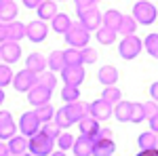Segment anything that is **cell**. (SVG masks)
Returning a JSON list of instances; mask_svg holds the SVG:
<instances>
[{
  "label": "cell",
  "mask_w": 158,
  "mask_h": 156,
  "mask_svg": "<svg viewBox=\"0 0 158 156\" xmlns=\"http://www.w3.org/2000/svg\"><path fill=\"white\" fill-rule=\"evenodd\" d=\"M55 148V139L47 137L42 131H38L36 135L27 137V152L32 156H51Z\"/></svg>",
  "instance_id": "1"
},
{
  "label": "cell",
  "mask_w": 158,
  "mask_h": 156,
  "mask_svg": "<svg viewBox=\"0 0 158 156\" xmlns=\"http://www.w3.org/2000/svg\"><path fill=\"white\" fill-rule=\"evenodd\" d=\"M158 17L156 6L148 0H137V4L133 6V19L141 25H152Z\"/></svg>",
  "instance_id": "2"
},
{
  "label": "cell",
  "mask_w": 158,
  "mask_h": 156,
  "mask_svg": "<svg viewBox=\"0 0 158 156\" xmlns=\"http://www.w3.org/2000/svg\"><path fill=\"white\" fill-rule=\"evenodd\" d=\"M141 48H143V42H141V38L131 34V36H124L120 40V44H118V53H120L122 59H135L139 53H141Z\"/></svg>",
  "instance_id": "3"
},
{
  "label": "cell",
  "mask_w": 158,
  "mask_h": 156,
  "mask_svg": "<svg viewBox=\"0 0 158 156\" xmlns=\"http://www.w3.org/2000/svg\"><path fill=\"white\" fill-rule=\"evenodd\" d=\"M78 13V23L85 27L86 32H97L101 27V15L97 6H91V9H85V11H76Z\"/></svg>",
  "instance_id": "4"
},
{
  "label": "cell",
  "mask_w": 158,
  "mask_h": 156,
  "mask_svg": "<svg viewBox=\"0 0 158 156\" xmlns=\"http://www.w3.org/2000/svg\"><path fill=\"white\" fill-rule=\"evenodd\" d=\"M63 36H65V42L72 48H85L86 44H89V38H91L89 32H86L82 25L74 23V21H72V25H70V30H68Z\"/></svg>",
  "instance_id": "5"
},
{
  "label": "cell",
  "mask_w": 158,
  "mask_h": 156,
  "mask_svg": "<svg viewBox=\"0 0 158 156\" xmlns=\"http://www.w3.org/2000/svg\"><path fill=\"white\" fill-rule=\"evenodd\" d=\"M40 127H42V122L38 120L36 112H23L21 114V118H19V131L23 137H32V135H36L40 131Z\"/></svg>",
  "instance_id": "6"
},
{
  "label": "cell",
  "mask_w": 158,
  "mask_h": 156,
  "mask_svg": "<svg viewBox=\"0 0 158 156\" xmlns=\"http://www.w3.org/2000/svg\"><path fill=\"white\" fill-rule=\"evenodd\" d=\"M85 65H65L61 70V78L68 86H80L85 80Z\"/></svg>",
  "instance_id": "7"
},
{
  "label": "cell",
  "mask_w": 158,
  "mask_h": 156,
  "mask_svg": "<svg viewBox=\"0 0 158 156\" xmlns=\"http://www.w3.org/2000/svg\"><path fill=\"white\" fill-rule=\"evenodd\" d=\"M19 57H21V47H19V42L6 40V42H2V44H0V59L4 61L6 65L17 63Z\"/></svg>",
  "instance_id": "8"
},
{
  "label": "cell",
  "mask_w": 158,
  "mask_h": 156,
  "mask_svg": "<svg viewBox=\"0 0 158 156\" xmlns=\"http://www.w3.org/2000/svg\"><path fill=\"white\" fill-rule=\"evenodd\" d=\"M86 114L93 116L95 120H108L112 116V106L106 103L103 99H95V101L86 103Z\"/></svg>",
  "instance_id": "9"
},
{
  "label": "cell",
  "mask_w": 158,
  "mask_h": 156,
  "mask_svg": "<svg viewBox=\"0 0 158 156\" xmlns=\"http://www.w3.org/2000/svg\"><path fill=\"white\" fill-rule=\"evenodd\" d=\"M51 95H53V89H47V86H42V84H36V86H32V89L27 91V101L38 108V106L49 103Z\"/></svg>",
  "instance_id": "10"
},
{
  "label": "cell",
  "mask_w": 158,
  "mask_h": 156,
  "mask_svg": "<svg viewBox=\"0 0 158 156\" xmlns=\"http://www.w3.org/2000/svg\"><path fill=\"white\" fill-rule=\"evenodd\" d=\"M38 80H36V74L27 72V70H23V72H17L15 76H13V86L19 91V93H27L32 86H36Z\"/></svg>",
  "instance_id": "11"
},
{
  "label": "cell",
  "mask_w": 158,
  "mask_h": 156,
  "mask_svg": "<svg viewBox=\"0 0 158 156\" xmlns=\"http://www.w3.org/2000/svg\"><path fill=\"white\" fill-rule=\"evenodd\" d=\"M47 34H49V27H47V23L44 21H30V23L25 25V36L30 38L32 42H42L44 38H47Z\"/></svg>",
  "instance_id": "12"
},
{
  "label": "cell",
  "mask_w": 158,
  "mask_h": 156,
  "mask_svg": "<svg viewBox=\"0 0 158 156\" xmlns=\"http://www.w3.org/2000/svg\"><path fill=\"white\" fill-rule=\"evenodd\" d=\"M17 131V124H15V120H13L11 112H6V110H0V139L4 141H9L13 135Z\"/></svg>",
  "instance_id": "13"
},
{
  "label": "cell",
  "mask_w": 158,
  "mask_h": 156,
  "mask_svg": "<svg viewBox=\"0 0 158 156\" xmlns=\"http://www.w3.org/2000/svg\"><path fill=\"white\" fill-rule=\"evenodd\" d=\"M63 114H65V118L70 120V124H76V122L86 114V103L80 101V99H78V101H72V103L63 106Z\"/></svg>",
  "instance_id": "14"
},
{
  "label": "cell",
  "mask_w": 158,
  "mask_h": 156,
  "mask_svg": "<svg viewBox=\"0 0 158 156\" xmlns=\"http://www.w3.org/2000/svg\"><path fill=\"white\" fill-rule=\"evenodd\" d=\"M78 129H80V135H85V137H91V139H93V137L99 133L101 127H99V120H95L93 116L85 114L82 118L78 120Z\"/></svg>",
  "instance_id": "15"
},
{
  "label": "cell",
  "mask_w": 158,
  "mask_h": 156,
  "mask_svg": "<svg viewBox=\"0 0 158 156\" xmlns=\"http://www.w3.org/2000/svg\"><path fill=\"white\" fill-rule=\"evenodd\" d=\"M116 150L114 139H103V137H93V156H112Z\"/></svg>",
  "instance_id": "16"
},
{
  "label": "cell",
  "mask_w": 158,
  "mask_h": 156,
  "mask_svg": "<svg viewBox=\"0 0 158 156\" xmlns=\"http://www.w3.org/2000/svg\"><path fill=\"white\" fill-rule=\"evenodd\" d=\"M17 15H19V9H17V4H15V0H4V2H0V23H11L17 19Z\"/></svg>",
  "instance_id": "17"
},
{
  "label": "cell",
  "mask_w": 158,
  "mask_h": 156,
  "mask_svg": "<svg viewBox=\"0 0 158 156\" xmlns=\"http://www.w3.org/2000/svg\"><path fill=\"white\" fill-rule=\"evenodd\" d=\"M44 68H47V59H44V55H40V53H32V55H27V59H25V70L32 74H40L44 72Z\"/></svg>",
  "instance_id": "18"
},
{
  "label": "cell",
  "mask_w": 158,
  "mask_h": 156,
  "mask_svg": "<svg viewBox=\"0 0 158 156\" xmlns=\"http://www.w3.org/2000/svg\"><path fill=\"white\" fill-rule=\"evenodd\" d=\"M6 145H9L11 156H23V154H27V137H23V135H13L11 139L6 141Z\"/></svg>",
  "instance_id": "19"
},
{
  "label": "cell",
  "mask_w": 158,
  "mask_h": 156,
  "mask_svg": "<svg viewBox=\"0 0 158 156\" xmlns=\"http://www.w3.org/2000/svg\"><path fill=\"white\" fill-rule=\"evenodd\" d=\"M74 156H93V139L80 135L78 139H74Z\"/></svg>",
  "instance_id": "20"
},
{
  "label": "cell",
  "mask_w": 158,
  "mask_h": 156,
  "mask_svg": "<svg viewBox=\"0 0 158 156\" xmlns=\"http://www.w3.org/2000/svg\"><path fill=\"white\" fill-rule=\"evenodd\" d=\"M36 11H38V19L40 21H51L57 15V4H55V0H42L36 6Z\"/></svg>",
  "instance_id": "21"
},
{
  "label": "cell",
  "mask_w": 158,
  "mask_h": 156,
  "mask_svg": "<svg viewBox=\"0 0 158 156\" xmlns=\"http://www.w3.org/2000/svg\"><path fill=\"white\" fill-rule=\"evenodd\" d=\"M120 21H122V13L120 11L110 9V11H106L103 15H101V25H106V27H110V30H114L116 34H118V25H120Z\"/></svg>",
  "instance_id": "22"
},
{
  "label": "cell",
  "mask_w": 158,
  "mask_h": 156,
  "mask_svg": "<svg viewBox=\"0 0 158 156\" xmlns=\"http://www.w3.org/2000/svg\"><path fill=\"white\" fill-rule=\"evenodd\" d=\"M99 82L106 84V86H114V84L118 82V70L114 68V65H103L97 74Z\"/></svg>",
  "instance_id": "23"
},
{
  "label": "cell",
  "mask_w": 158,
  "mask_h": 156,
  "mask_svg": "<svg viewBox=\"0 0 158 156\" xmlns=\"http://www.w3.org/2000/svg\"><path fill=\"white\" fill-rule=\"evenodd\" d=\"M6 34H9V40L19 42L21 38H25V25L21 21H11L6 23Z\"/></svg>",
  "instance_id": "24"
},
{
  "label": "cell",
  "mask_w": 158,
  "mask_h": 156,
  "mask_svg": "<svg viewBox=\"0 0 158 156\" xmlns=\"http://www.w3.org/2000/svg\"><path fill=\"white\" fill-rule=\"evenodd\" d=\"M137 144H139L141 150H158V135L152 133V131L141 133L139 139H137Z\"/></svg>",
  "instance_id": "25"
},
{
  "label": "cell",
  "mask_w": 158,
  "mask_h": 156,
  "mask_svg": "<svg viewBox=\"0 0 158 156\" xmlns=\"http://www.w3.org/2000/svg\"><path fill=\"white\" fill-rule=\"evenodd\" d=\"M53 30L57 32V34H65L68 30H70V25H72V21H70V17L65 15V13H57L53 19Z\"/></svg>",
  "instance_id": "26"
},
{
  "label": "cell",
  "mask_w": 158,
  "mask_h": 156,
  "mask_svg": "<svg viewBox=\"0 0 158 156\" xmlns=\"http://www.w3.org/2000/svg\"><path fill=\"white\" fill-rule=\"evenodd\" d=\"M137 25L139 23L133 19V15H122V21H120V25H118V34H122V36H131V34H135Z\"/></svg>",
  "instance_id": "27"
},
{
  "label": "cell",
  "mask_w": 158,
  "mask_h": 156,
  "mask_svg": "<svg viewBox=\"0 0 158 156\" xmlns=\"http://www.w3.org/2000/svg\"><path fill=\"white\" fill-rule=\"evenodd\" d=\"M47 68H51L53 72H61L65 68V63H63V51H53L51 53L49 59H47Z\"/></svg>",
  "instance_id": "28"
},
{
  "label": "cell",
  "mask_w": 158,
  "mask_h": 156,
  "mask_svg": "<svg viewBox=\"0 0 158 156\" xmlns=\"http://www.w3.org/2000/svg\"><path fill=\"white\" fill-rule=\"evenodd\" d=\"M114 116L120 120V122H129V116H131V101H118L114 106Z\"/></svg>",
  "instance_id": "29"
},
{
  "label": "cell",
  "mask_w": 158,
  "mask_h": 156,
  "mask_svg": "<svg viewBox=\"0 0 158 156\" xmlns=\"http://www.w3.org/2000/svg\"><path fill=\"white\" fill-rule=\"evenodd\" d=\"M120 97H122V93H120V89H116V84L114 86H106L103 93H101V99L106 103H110V106H116L120 101Z\"/></svg>",
  "instance_id": "30"
},
{
  "label": "cell",
  "mask_w": 158,
  "mask_h": 156,
  "mask_svg": "<svg viewBox=\"0 0 158 156\" xmlns=\"http://www.w3.org/2000/svg\"><path fill=\"white\" fill-rule=\"evenodd\" d=\"M63 63L65 65H82V59H80V48H65L63 51Z\"/></svg>",
  "instance_id": "31"
},
{
  "label": "cell",
  "mask_w": 158,
  "mask_h": 156,
  "mask_svg": "<svg viewBox=\"0 0 158 156\" xmlns=\"http://www.w3.org/2000/svg\"><path fill=\"white\" fill-rule=\"evenodd\" d=\"M95 38H97L101 44H112V42L116 40V32L110 30V27H106V25H101L97 32H95Z\"/></svg>",
  "instance_id": "32"
},
{
  "label": "cell",
  "mask_w": 158,
  "mask_h": 156,
  "mask_svg": "<svg viewBox=\"0 0 158 156\" xmlns=\"http://www.w3.org/2000/svg\"><path fill=\"white\" fill-rule=\"evenodd\" d=\"M34 112H36V116H38V120H40V122H51V120H53V116H55V110H53V106H51V103L38 106Z\"/></svg>",
  "instance_id": "33"
},
{
  "label": "cell",
  "mask_w": 158,
  "mask_h": 156,
  "mask_svg": "<svg viewBox=\"0 0 158 156\" xmlns=\"http://www.w3.org/2000/svg\"><path fill=\"white\" fill-rule=\"evenodd\" d=\"M61 99L65 101V103H72V101H78L80 99V89L78 86H63L61 89Z\"/></svg>",
  "instance_id": "34"
},
{
  "label": "cell",
  "mask_w": 158,
  "mask_h": 156,
  "mask_svg": "<svg viewBox=\"0 0 158 156\" xmlns=\"http://www.w3.org/2000/svg\"><path fill=\"white\" fill-rule=\"evenodd\" d=\"M146 120V114H143V103H137V101H131V116H129V122H141Z\"/></svg>",
  "instance_id": "35"
},
{
  "label": "cell",
  "mask_w": 158,
  "mask_h": 156,
  "mask_svg": "<svg viewBox=\"0 0 158 156\" xmlns=\"http://www.w3.org/2000/svg\"><path fill=\"white\" fill-rule=\"evenodd\" d=\"M38 84H42V86H47V89H55L57 86V78H55V74L53 72H40L36 76Z\"/></svg>",
  "instance_id": "36"
},
{
  "label": "cell",
  "mask_w": 158,
  "mask_h": 156,
  "mask_svg": "<svg viewBox=\"0 0 158 156\" xmlns=\"http://www.w3.org/2000/svg\"><path fill=\"white\" fill-rule=\"evenodd\" d=\"M13 82V72H11V65L6 63H0V89L9 86Z\"/></svg>",
  "instance_id": "37"
},
{
  "label": "cell",
  "mask_w": 158,
  "mask_h": 156,
  "mask_svg": "<svg viewBox=\"0 0 158 156\" xmlns=\"http://www.w3.org/2000/svg\"><path fill=\"white\" fill-rule=\"evenodd\" d=\"M40 131L44 133L47 137H51V139H57V137L61 135V129L57 127V124H55V122H53V120H51V122H42Z\"/></svg>",
  "instance_id": "38"
},
{
  "label": "cell",
  "mask_w": 158,
  "mask_h": 156,
  "mask_svg": "<svg viewBox=\"0 0 158 156\" xmlns=\"http://www.w3.org/2000/svg\"><path fill=\"white\" fill-rule=\"evenodd\" d=\"M146 51L154 57V59H158V34L146 36Z\"/></svg>",
  "instance_id": "39"
},
{
  "label": "cell",
  "mask_w": 158,
  "mask_h": 156,
  "mask_svg": "<svg viewBox=\"0 0 158 156\" xmlns=\"http://www.w3.org/2000/svg\"><path fill=\"white\" fill-rule=\"evenodd\" d=\"M80 59H82V65H86V63H95V61H97V51L91 48V47L80 48Z\"/></svg>",
  "instance_id": "40"
},
{
  "label": "cell",
  "mask_w": 158,
  "mask_h": 156,
  "mask_svg": "<svg viewBox=\"0 0 158 156\" xmlns=\"http://www.w3.org/2000/svg\"><path fill=\"white\" fill-rule=\"evenodd\" d=\"M57 141V145H59V150L61 152H65V150H72V145H74V137L70 135V133H61L59 137L55 139Z\"/></svg>",
  "instance_id": "41"
},
{
  "label": "cell",
  "mask_w": 158,
  "mask_h": 156,
  "mask_svg": "<svg viewBox=\"0 0 158 156\" xmlns=\"http://www.w3.org/2000/svg\"><path fill=\"white\" fill-rule=\"evenodd\" d=\"M143 114H146L148 120L152 118V116H156L158 114V103L156 101H146V103H143Z\"/></svg>",
  "instance_id": "42"
},
{
  "label": "cell",
  "mask_w": 158,
  "mask_h": 156,
  "mask_svg": "<svg viewBox=\"0 0 158 156\" xmlns=\"http://www.w3.org/2000/svg\"><path fill=\"white\" fill-rule=\"evenodd\" d=\"M74 4H76V11H85L91 6H97L99 0H74Z\"/></svg>",
  "instance_id": "43"
},
{
  "label": "cell",
  "mask_w": 158,
  "mask_h": 156,
  "mask_svg": "<svg viewBox=\"0 0 158 156\" xmlns=\"http://www.w3.org/2000/svg\"><path fill=\"white\" fill-rule=\"evenodd\" d=\"M6 40H9V34H6V25L0 23V44H2V42H6Z\"/></svg>",
  "instance_id": "44"
},
{
  "label": "cell",
  "mask_w": 158,
  "mask_h": 156,
  "mask_svg": "<svg viewBox=\"0 0 158 156\" xmlns=\"http://www.w3.org/2000/svg\"><path fill=\"white\" fill-rule=\"evenodd\" d=\"M150 95H152V99H154V101L158 103V80L152 84V86H150Z\"/></svg>",
  "instance_id": "45"
},
{
  "label": "cell",
  "mask_w": 158,
  "mask_h": 156,
  "mask_svg": "<svg viewBox=\"0 0 158 156\" xmlns=\"http://www.w3.org/2000/svg\"><path fill=\"white\" fill-rule=\"evenodd\" d=\"M21 2L25 4V9H36V6L40 4V2H42V0H21Z\"/></svg>",
  "instance_id": "46"
},
{
  "label": "cell",
  "mask_w": 158,
  "mask_h": 156,
  "mask_svg": "<svg viewBox=\"0 0 158 156\" xmlns=\"http://www.w3.org/2000/svg\"><path fill=\"white\" fill-rule=\"evenodd\" d=\"M150 129H152V133H158V114L150 118Z\"/></svg>",
  "instance_id": "47"
},
{
  "label": "cell",
  "mask_w": 158,
  "mask_h": 156,
  "mask_svg": "<svg viewBox=\"0 0 158 156\" xmlns=\"http://www.w3.org/2000/svg\"><path fill=\"white\" fill-rule=\"evenodd\" d=\"M0 156H11V152H9V145H6V141H0Z\"/></svg>",
  "instance_id": "48"
},
{
  "label": "cell",
  "mask_w": 158,
  "mask_h": 156,
  "mask_svg": "<svg viewBox=\"0 0 158 156\" xmlns=\"http://www.w3.org/2000/svg\"><path fill=\"white\" fill-rule=\"evenodd\" d=\"M137 156H158V150H141Z\"/></svg>",
  "instance_id": "49"
},
{
  "label": "cell",
  "mask_w": 158,
  "mask_h": 156,
  "mask_svg": "<svg viewBox=\"0 0 158 156\" xmlns=\"http://www.w3.org/2000/svg\"><path fill=\"white\" fill-rule=\"evenodd\" d=\"M2 103H4V91L0 89V106H2Z\"/></svg>",
  "instance_id": "50"
},
{
  "label": "cell",
  "mask_w": 158,
  "mask_h": 156,
  "mask_svg": "<svg viewBox=\"0 0 158 156\" xmlns=\"http://www.w3.org/2000/svg\"><path fill=\"white\" fill-rule=\"evenodd\" d=\"M51 156H65V152H61V150H57V152H53Z\"/></svg>",
  "instance_id": "51"
},
{
  "label": "cell",
  "mask_w": 158,
  "mask_h": 156,
  "mask_svg": "<svg viewBox=\"0 0 158 156\" xmlns=\"http://www.w3.org/2000/svg\"><path fill=\"white\" fill-rule=\"evenodd\" d=\"M23 156H32V154H23Z\"/></svg>",
  "instance_id": "52"
},
{
  "label": "cell",
  "mask_w": 158,
  "mask_h": 156,
  "mask_svg": "<svg viewBox=\"0 0 158 156\" xmlns=\"http://www.w3.org/2000/svg\"><path fill=\"white\" fill-rule=\"evenodd\" d=\"M0 2H4V0H0Z\"/></svg>",
  "instance_id": "53"
},
{
  "label": "cell",
  "mask_w": 158,
  "mask_h": 156,
  "mask_svg": "<svg viewBox=\"0 0 158 156\" xmlns=\"http://www.w3.org/2000/svg\"><path fill=\"white\" fill-rule=\"evenodd\" d=\"M0 61H2V59H0Z\"/></svg>",
  "instance_id": "54"
}]
</instances>
